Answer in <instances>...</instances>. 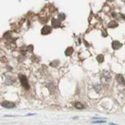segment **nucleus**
<instances>
[{"mask_svg": "<svg viewBox=\"0 0 125 125\" xmlns=\"http://www.w3.org/2000/svg\"><path fill=\"white\" fill-rule=\"evenodd\" d=\"M19 80H20V83H21V85L25 88V89H29V83L27 81V78L26 76L22 75V74H19Z\"/></svg>", "mask_w": 125, "mask_h": 125, "instance_id": "1", "label": "nucleus"}, {"mask_svg": "<svg viewBox=\"0 0 125 125\" xmlns=\"http://www.w3.org/2000/svg\"><path fill=\"white\" fill-rule=\"evenodd\" d=\"M1 105H2L4 108H8V109H10V108H14V107H15V103H13V102H9V101H3V102L1 103Z\"/></svg>", "mask_w": 125, "mask_h": 125, "instance_id": "2", "label": "nucleus"}, {"mask_svg": "<svg viewBox=\"0 0 125 125\" xmlns=\"http://www.w3.org/2000/svg\"><path fill=\"white\" fill-rule=\"evenodd\" d=\"M110 78H111V76H110V73H108V72H103L102 75H101V80L103 82L110 81Z\"/></svg>", "mask_w": 125, "mask_h": 125, "instance_id": "3", "label": "nucleus"}, {"mask_svg": "<svg viewBox=\"0 0 125 125\" xmlns=\"http://www.w3.org/2000/svg\"><path fill=\"white\" fill-rule=\"evenodd\" d=\"M50 32H51V27L50 26L45 25V26H43L42 29H41V34H43V35H47Z\"/></svg>", "mask_w": 125, "mask_h": 125, "instance_id": "4", "label": "nucleus"}, {"mask_svg": "<svg viewBox=\"0 0 125 125\" xmlns=\"http://www.w3.org/2000/svg\"><path fill=\"white\" fill-rule=\"evenodd\" d=\"M116 81L119 84H125V78L123 77L122 74H117L116 75Z\"/></svg>", "mask_w": 125, "mask_h": 125, "instance_id": "5", "label": "nucleus"}, {"mask_svg": "<svg viewBox=\"0 0 125 125\" xmlns=\"http://www.w3.org/2000/svg\"><path fill=\"white\" fill-rule=\"evenodd\" d=\"M121 46H122V44L119 42V41H113V42H112V48H113L114 50L119 49Z\"/></svg>", "mask_w": 125, "mask_h": 125, "instance_id": "6", "label": "nucleus"}, {"mask_svg": "<svg viewBox=\"0 0 125 125\" xmlns=\"http://www.w3.org/2000/svg\"><path fill=\"white\" fill-rule=\"evenodd\" d=\"M52 26L55 27V28H58V27L61 26V23H60V21H59L58 19L53 18V19H52Z\"/></svg>", "mask_w": 125, "mask_h": 125, "instance_id": "7", "label": "nucleus"}, {"mask_svg": "<svg viewBox=\"0 0 125 125\" xmlns=\"http://www.w3.org/2000/svg\"><path fill=\"white\" fill-rule=\"evenodd\" d=\"M13 82H14V79L12 77L6 76V78H5V83H6V84H12Z\"/></svg>", "mask_w": 125, "mask_h": 125, "instance_id": "8", "label": "nucleus"}, {"mask_svg": "<svg viewBox=\"0 0 125 125\" xmlns=\"http://www.w3.org/2000/svg\"><path fill=\"white\" fill-rule=\"evenodd\" d=\"M72 53H73V48H72V47H68L66 49V51H65V55L66 56H70Z\"/></svg>", "mask_w": 125, "mask_h": 125, "instance_id": "9", "label": "nucleus"}, {"mask_svg": "<svg viewBox=\"0 0 125 125\" xmlns=\"http://www.w3.org/2000/svg\"><path fill=\"white\" fill-rule=\"evenodd\" d=\"M85 106L83 105L82 103H80V102H77V103H75V108H77V109H83Z\"/></svg>", "mask_w": 125, "mask_h": 125, "instance_id": "10", "label": "nucleus"}, {"mask_svg": "<svg viewBox=\"0 0 125 125\" xmlns=\"http://www.w3.org/2000/svg\"><path fill=\"white\" fill-rule=\"evenodd\" d=\"M108 26L110 27V28H114V27H116V26H118V23L116 22V21H111L109 24H108Z\"/></svg>", "mask_w": 125, "mask_h": 125, "instance_id": "11", "label": "nucleus"}, {"mask_svg": "<svg viewBox=\"0 0 125 125\" xmlns=\"http://www.w3.org/2000/svg\"><path fill=\"white\" fill-rule=\"evenodd\" d=\"M46 86H47V87L50 89V91H51V92L54 90V84H53V83H48V84H47Z\"/></svg>", "mask_w": 125, "mask_h": 125, "instance_id": "12", "label": "nucleus"}, {"mask_svg": "<svg viewBox=\"0 0 125 125\" xmlns=\"http://www.w3.org/2000/svg\"><path fill=\"white\" fill-rule=\"evenodd\" d=\"M97 61L99 62V63L103 62V61H104V56H103V55H98V56H97Z\"/></svg>", "mask_w": 125, "mask_h": 125, "instance_id": "13", "label": "nucleus"}, {"mask_svg": "<svg viewBox=\"0 0 125 125\" xmlns=\"http://www.w3.org/2000/svg\"><path fill=\"white\" fill-rule=\"evenodd\" d=\"M64 19H65V14L64 13H60L58 20H59V21H61V20H64Z\"/></svg>", "mask_w": 125, "mask_h": 125, "instance_id": "14", "label": "nucleus"}, {"mask_svg": "<svg viewBox=\"0 0 125 125\" xmlns=\"http://www.w3.org/2000/svg\"><path fill=\"white\" fill-rule=\"evenodd\" d=\"M105 121L104 120H99V121H94V122H92V123H95V124H97V123H104Z\"/></svg>", "mask_w": 125, "mask_h": 125, "instance_id": "15", "label": "nucleus"}]
</instances>
